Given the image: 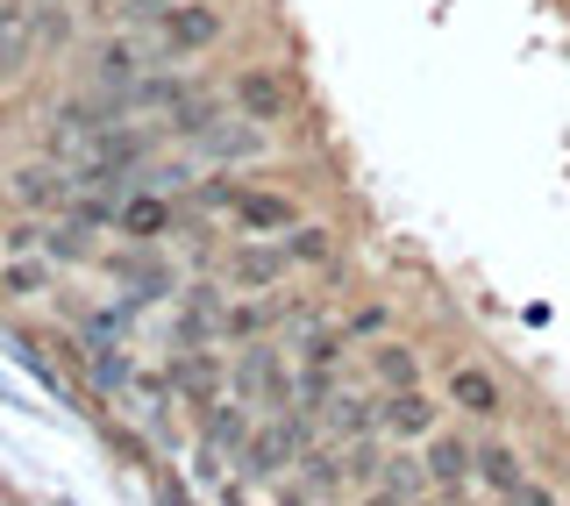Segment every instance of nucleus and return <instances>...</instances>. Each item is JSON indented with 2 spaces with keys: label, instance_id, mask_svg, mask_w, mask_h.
<instances>
[{
  "label": "nucleus",
  "instance_id": "25",
  "mask_svg": "<svg viewBox=\"0 0 570 506\" xmlns=\"http://www.w3.org/2000/svg\"><path fill=\"white\" fill-rule=\"evenodd\" d=\"M94 378H100L107 392H129L136 386V364L121 357V342H100V350H94Z\"/></svg>",
  "mask_w": 570,
  "mask_h": 506
},
{
  "label": "nucleus",
  "instance_id": "7",
  "mask_svg": "<svg viewBox=\"0 0 570 506\" xmlns=\"http://www.w3.org/2000/svg\"><path fill=\"white\" fill-rule=\"evenodd\" d=\"M165 386L186 407H214V400H222V386H228V371H222V357H214V350H171Z\"/></svg>",
  "mask_w": 570,
  "mask_h": 506
},
{
  "label": "nucleus",
  "instance_id": "11",
  "mask_svg": "<svg viewBox=\"0 0 570 506\" xmlns=\"http://www.w3.org/2000/svg\"><path fill=\"white\" fill-rule=\"evenodd\" d=\"M249 436H257V421H249V400H236V392H222V400L207 407V428H200V442L214 449V457H243Z\"/></svg>",
  "mask_w": 570,
  "mask_h": 506
},
{
  "label": "nucleus",
  "instance_id": "6",
  "mask_svg": "<svg viewBox=\"0 0 570 506\" xmlns=\"http://www.w3.org/2000/svg\"><path fill=\"white\" fill-rule=\"evenodd\" d=\"M222 293L214 285H186L178 293V314H171V350H207L214 335H222Z\"/></svg>",
  "mask_w": 570,
  "mask_h": 506
},
{
  "label": "nucleus",
  "instance_id": "29",
  "mask_svg": "<svg viewBox=\"0 0 570 506\" xmlns=\"http://www.w3.org/2000/svg\"><path fill=\"white\" fill-rule=\"evenodd\" d=\"M499 506H563V499L549 493V485H534V478H528V485H513V493L499 499Z\"/></svg>",
  "mask_w": 570,
  "mask_h": 506
},
{
  "label": "nucleus",
  "instance_id": "26",
  "mask_svg": "<svg viewBox=\"0 0 570 506\" xmlns=\"http://www.w3.org/2000/svg\"><path fill=\"white\" fill-rule=\"evenodd\" d=\"M43 285H50L43 264H0V293H8V300H36Z\"/></svg>",
  "mask_w": 570,
  "mask_h": 506
},
{
  "label": "nucleus",
  "instance_id": "30",
  "mask_svg": "<svg viewBox=\"0 0 570 506\" xmlns=\"http://www.w3.org/2000/svg\"><path fill=\"white\" fill-rule=\"evenodd\" d=\"M379 329H385V306H364V314H350V321H343V335H350V342H356V335H379Z\"/></svg>",
  "mask_w": 570,
  "mask_h": 506
},
{
  "label": "nucleus",
  "instance_id": "19",
  "mask_svg": "<svg viewBox=\"0 0 570 506\" xmlns=\"http://www.w3.org/2000/svg\"><path fill=\"white\" fill-rule=\"evenodd\" d=\"M328 436L335 442L379 436V400H364V392H335V400H328Z\"/></svg>",
  "mask_w": 570,
  "mask_h": 506
},
{
  "label": "nucleus",
  "instance_id": "8",
  "mask_svg": "<svg viewBox=\"0 0 570 506\" xmlns=\"http://www.w3.org/2000/svg\"><path fill=\"white\" fill-rule=\"evenodd\" d=\"M421 464H428V485H435L442 499H456L463 485H471V471H478V442L471 436H428V449H421Z\"/></svg>",
  "mask_w": 570,
  "mask_h": 506
},
{
  "label": "nucleus",
  "instance_id": "22",
  "mask_svg": "<svg viewBox=\"0 0 570 506\" xmlns=\"http://www.w3.org/2000/svg\"><path fill=\"white\" fill-rule=\"evenodd\" d=\"M371 371H379V386H385V392L421 386V357L406 350V342H379V350H371Z\"/></svg>",
  "mask_w": 570,
  "mask_h": 506
},
{
  "label": "nucleus",
  "instance_id": "1",
  "mask_svg": "<svg viewBox=\"0 0 570 506\" xmlns=\"http://www.w3.org/2000/svg\"><path fill=\"white\" fill-rule=\"evenodd\" d=\"M314 421L321 413H307V407H285V413H272V421L249 436V449H243V478H285L299 457L314 449Z\"/></svg>",
  "mask_w": 570,
  "mask_h": 506
},
{
  "label": "nucleus",
  "instance_id": "18",
  "mask_svg": "<svg viewBox=\"0 0 570 506\" xmlns=\"http://www.w3.org/2000/svg\"><path fill=\"white\" fill-rule=\"evenodd\" d=\"M299 485H307L314 499H335L350 485V464H343V442H328V449H307V457H299Z\"/></svg>",
  "mask_w": 570,
  "mask_h": 506
},
{
  "label": "nucleus",
  "instance_id": "32",
  "mask_svg": "<svg viewBox=\"0 0 570 506\" xmlns=\"http://www.w3.org/2000/svg\"><path fill=\"white\" fill-rule=\"evenodd\" d=\"M364 506H414V499H400V493H385V485H371V493H364Z\"/></svg>",
  "mask_w": 570,
  "mask_h": 506
},
{
  "label": "nucleus",
  "instance_id": "3",
  "mask_svg": "<svg viewBox=\"0 0 570 506\" xmlns=\"http://www.w3.org/2000/svg\"><path fill=\"white\" fill-rule=\"evenodd\" d=\"M214 36H222V8H207V0H171L165 14H157V43H165V58H193V50H207Z\"/></svg>",
  "mask_w": 570,
  "mask_h": 506
},
{
  "label": "nucleus",
  "instance_id": "24",
  "mask_svg": "<svg viewBox=\"0 0 570 506\" xmlns=\"http://www.w3.org/2000/svg\"><path fill=\"white\" fill-rule=\"evenodd\" d=\"M385 493H400V499H421V493H435V485H428V464L421 457H385Z\"/></svg>",
  "mask_w": 570,
  "mask_h": 506
},
{
  "label": "nucleus",
  "instance_id": "13",
  "mask_svg": "<svg viewBox=\"0 0 570 506\" xmlns=\"http://www.w3.org/2000/svg\"><path fill=\"white\" fill-rule=\"evenodd\" d=\"M115 228H121V236H136V243H157V236H171V228H178V207L157 186L150 193H129L121 214H115Z\"/></svg>",
  "mask_w": 570,
  "mask_h": 506
},
{
  "label": "nucleus",
  "instance_id": "9",
  "mask_svg": "<svg viewBox=\"0 0 570 506\" xmlns=\"http://www.w3.org/2000/svg\"><path fill=\"white\" fill-rule=\"evenodd\" d=\"M285 271H293V250L278 243H243V250H228V285H243V293H264V285H278Z\"/></svg>",
  "mask_w": 570,
  "mask_h": 506
},
{
  "label": "nucleus",
  "instance_id": "31",
  "mask_svg": "<svg viewBox=\"0 0 570 506\" xmlns=\"http://www.w3.org/2000/svg\"><path fill=\"white\" fill-rule=\"evenodd\" d=\"M171 0H115V14H129V22H157Z\"/></svg>",
  "mask_w": 570,
  "mask_h": 506
},
{
  "label": "nucleus",
  "instance_id": "10",
  "mask_svg": "<svg viewBox=\"0 0 570 506\" xmlns=\"http://www.w3.org/2000/svg\"><path fill=\"white\" fill-rule=\"evenodd\" d=\"M121 115H178V107L193 100V79H178V71H142V79L129 86V94H115Z\"/></svg>",
  "mask_w": 570,
  "mask_h": 506
},
{
  "label": "nucleus",
  "instance_id": "4",
  "mask_svg": "<svg viewBox=\"0 0 570 506\" xmlns=\"http://www.w3.org/2000/svg\"><path fill=\"white\" fill-rule=\"evenodd\" d=\"M193 150H200L207 165H257L272 143H264V121H249V115H222L214 129L193 136Z\"/></svg>",
  "mask_w": 570,
  "mask_h": 506
},
{
  "label": "nucleus",
  "instance_id": "28",
  "mask_svg": "<svg viewBox=\"0 0 570 506\" xmlns=\"http://www.w3.org/2000/svg\"><path fill=\"white\" fill-rule=\"evenodd\" d=\"M285 250H293V264H321V257H328V228H293Z\"/></svg>",
  "mask_w": 570,
  "mask_h": 506
},
{
  "label": "nucleus",
  "instance_id": "16",
  "mask_svg": "<svg viewBox=\"0 0 570 506\" xmlns=\"http://www.w3.org/2000/svg\"><path fill=\"white\" fill-rule=\"evenodd\" d=\"M14 201H22V207H71V201H79V172L29 165V172H14Z\"/></svg>",
  "mask_w": 570,
  "mask_h": 506
},
{
  "label": "nucleus",
  "instance_id": "17",
  "mask_svg": "<svg viewBox=\"0 0 570 506\" xmlns=\"http://www.w3.org/2000/svg\"><path fill=\"white\" fill-rule=\"evenodd\" d=\"M228 100H236L249 121H285V79H272V71H243V79L228 86Z\"/></svg>",
  "mask_w": 570,
  "mask_h": 506
},
{
  "label": "nucleus",
  "instance_id": "2",
  "mask_svg": "<svg viewBox=\"0 0 570 506\" xmlns=\"http://www.w3.org/2000/svg\"><path fill=\"white\" fill-rule=\"evenodd\" d=\"M228 392L236 400H249V407H272V413H285V407H299V378L285 371V350H272V342H243V357L228 364Z\"/></svg>",
  "mask_w": 570,
  "mask_h": 506
},
{
  "label": "nucleus",
  "instance_id": "20",
  "mask_svg": "<svg viewBox=\"0 0 570 506\" xmlns=\"http://www.w3.org/2000/svg\"><path fill=\"white\" fill-rule=\"evenodd\" d=\"M278 321H293V306H285V300H243V306H228V314H222V335L257 342L264 329H278Z\"/></svg>",
  "mask_w": 570,
  "mask_h": 506
},
{
  "label": "nucleus",
  "instance_id": "12",
  "mask_svg": "<svg viewBox=\"0 0 570 506\" xmlns=\"http://www.w3.org/2000/svg\"><path fill=\"white\" fill-rule=\"evenodd\" d=\"M450 407H463L471 421H499V413H507V392H499V378L485 364H456L450 371Z\"/></svg>",
  "mask_w": 570,
  "mask_h": 506
},
{
  "label": "nucleus",
  "instance_id": "23",
  "mask_svg": "<svg viewBox=\"0 0 570 506\" xmlns=\"http://www.w3.org/2000/svg\"><path fill=\"white\" fill-rule=\"evenodd\" d=\"M22 58H29V22H22V8L0 0V79H14Z\"/></svg>",
  "mask_w": 570,
  "mask_h": 506
},
{
  "label": "nucleus",
  "instance_id": "27",
  "mask_svg": "<svg viewBox=\"0 0 570 506\" xmlns=\"http://www.w3.org/2000/svg\"><path fill=\"white\" fill-rule=\"evenodd\" d=\"M43 250H50V257H65V264H79V257H94V243H86V222H65V228H43Z\"/></svg>",
  "mask_w": 570,
  "mask_h": 506
},
{
  "label": "nucleus",
  "instance_id": "21",
  "mask_svg": "<svg viewBox=\"0 0 570 506\" xmlns=\"http://www.w3.org/2000/svg\"><path fill=\"white\" fill-rule=\"evenodd\" d=\"M107 271H115L121 285H129V300H165L171 293V264H150V257H107Z\"/></svg>",
  "mask_w": 570,
  "mask_h": 506
},
{
  "label": "nucleus",
  "instance_id": "5",
  "mask_svg": "<svg viewBox=\"0 0 570 506\" xmlns=\"http://www.w3.org/2000/svg\"><path fill=\"white\" fill-rule=\"evenodd\" d=\"M435 428H442V407L421 386H400L379 400V436H392V442H428Z\"/></svg>",
  "mask_w": 570,
  "mask_h": 506
},
{
  "label": "nucleus",
  "instance_id": "33",
  "mask_svg": "<svg viewBox=\"0 0 570 506\" xmlns=\"http://www.w3.org/2000/svg\"><path fill=\"white\" fill-rule=\"evenodd\" d=\"M165 506H193V499H186V493H178V485H165Z\"/></svg>",
  "mask_w": 570,
  "mask_h": 506
},
{
  "label": "nucleus",
  "instance_id": "14",
  "mask_svg": "<svg viewBox=\"0 0 570 506\" xmlns=\"http://www.w3.org/2000/svg\"><path fill=\"white\" fill-rule=\"evenodd\" d=\"M228 214H236L243 236H285V228L299 222V207L285 201V193H249V186L236 193V207H228Z\"/></svg>",
  "mask_w": 570,
  "mask_h": 506
},
{
  "label": "nucleus",
  "instance_id": "15",
  "mask_svg": "<svg viewBox=\"0 0 570 506\" xmlns=\"http://www.w3.org/2000/svg\"><path fill=\"white\" fill-rule=\"evenodd\" d=\"M471 485H485L492 499H507L513 485H528V457L513 442H499V436H485L478 442V471H471Z\"/></svg>",
  "mask_w": 570,
  "mask_h": 506
}]
</instances>
